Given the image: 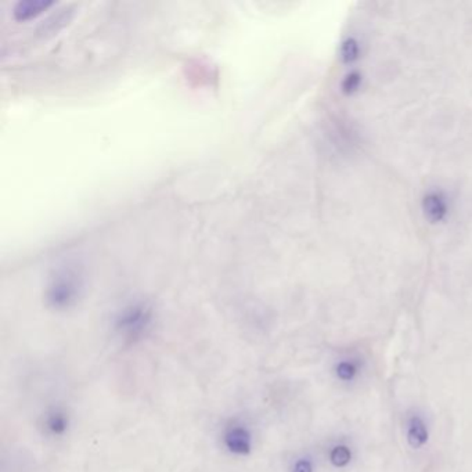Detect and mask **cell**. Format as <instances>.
<instances>
[{"label":"cell","instance_id":"obj_7","mask_svg":"<svg viewBox=\"0 0 472 472\" xmlns=\"http://www.w3.org/2000/svg\"><path fill=\"white\" fill-rule=\"evenodd\" d=\"M224 440H226V446L234 453L244 454L251 448V436L242 428L230 429L227 432Z\"/></svg>","mask_w":472,"mask_h":472},{"label":"cell","instance_id":"obj_8","mask_svg":"<svg viewBox=\"0 0 472 472\" xmlns=\"http://www.w3.org/2000/svg\"><path fill=\"white\" fill-rule=\"evenodd\" d=\"M424 212L425 216L432 221H439L446 215V202L443 197L437 192L428 194L424 198Z\"/></svg>","mask_w":472,"mask_h":472},{"label":"cell","instance_id":"obj_9","mask_svg":"<svg viewBox=\"0 0 472 472\" xmlns=\"http://www.w3.org/2000/svg\"><path fill=\"white\" fill-rule=\"evenodd\" d=\"M291 472H316V465H314L313 458H310V457L298 458L293 462Z\"/></svg>","mask_w":472,"mask_h":472},{"label":"cell","instance_id":"obj_2","mask_svg":"<svg viewBox=\"0 0 472 472\" xmlns=\"http://www.w3.org/2000/svg\"><path fill=\"white\" fill-rule=\"evenodd\" d=\"M368 372V358L358 350H346L341 353L332 363L331 374L334 379L345 386L353 388L358 385Z\"/></svg>","mask_w":472,"mask_h":472},{"label":"cell","instance_id":"obj_4","mask_svg":"<svg viewBox=\"0 0 472 472\" xmlns=\"http://www.w3.org/2000/svg\"><path fill=\"white\" fill-rule=\"evenodd\" d=\"M404 440L410 450L421 451L430 440V422L421 408H411L404 418Z\"/></svg>","mask_w":472,"mask_h":472},{"label":"cell","instance_id":"obj_3","mask_svg":"<svg viewBox=\"0 0 472 472\" xmlns=\"http://www.w3.org/2000/svg\"><path fill=\"white\" fill-rule=\"evenodd\" d=\"M152 309L148 305L143 302L130 303L118 314L115 327L125 339L133 341L145 334L152 323Z\"/></svg>","mask_w":472,"mask_h":472},{"label":"cell","instance_id":"obj_5","mask_svg":"<svg viewBox=\"0 0 472 472\" xmlns=\"http://www.w3.org/2000/svg\"><path fill=\"white\" fill-rule=\"evenodd\" d=\"M325 457L334 469L346 471L356 461V447L350 439L338 437L328 446Z\"/></svg>","mask_w":472,"mask_h":472},{"label":"cell","instance_id":"obj_10","mask_svg":"<svg viewBox=\"0 0 472 472\" xmlns=\"http://www.w3.org/2000/svg\"><path fill=\"white\" fill-rule=\"evenodd\" d=\"M65 426H66V421L62 417V414H53L47 421V428L53 433H61L62 430H65Z\"/></svg>","mask_w":472,"mask_h":472},{"label":"cell","instance_id":"obj_11","mask_svg":"<svg viewBox=\"0 0 472 472\" xmlns=\"http://www.w3.org/2000/svg\"><path fill=\"white\" fill-rule=\"evenodd\" d=\"M357 44L356 42H353L352 39H349L343 47H342V57L346 60V61H352L354 60L357 55Z\"/></svg>","mask_w":472,"mask_h":472},{"label":"cell","instance_id":"obj_12","mask_svg":"<svg viewBox=\"0 0 472 472\" xmlns=\"http://www.w3.org/2000/svg\"><path fill=\"white\" fill-rule=\"evenodd\" d=\"M357 84H358V76H357V75H349L347 79H346L345 83H343V89H345L347 93H350V91L356 90Z\"/></svg>","mask_w":472,"mask_h":472},{"label":"cell","instance_id":"obj_1","mask_svg":"<svg viewBox=\"0 0 472 472\" xmlns=\"http://www.w3.org/2000/svg\"><path fill=\"white\" fill-rule=\"evenodd\" d=\"M83 289V278L80 273L72 267H61L50 278L46 289V300L48 306L64 310L73 306Z\"/></svg>","mask_w":472,"mask_h":472},{"label":"cell","instance_id":"obj_6","mask_svg":"<svg viewBox=\"0 0 472 472\" xmlns=\"http://www.w3.org/2000/svg\"><path fill=\"white\" fill-rule=\"evenodd\" d=\"M54 4L51 0H22L18 1L14 7V18L17 21H28L37 15H40L43 11L50 8Z\"/></svg>","mask_w":472,"mask_h":472}]
</instances>
